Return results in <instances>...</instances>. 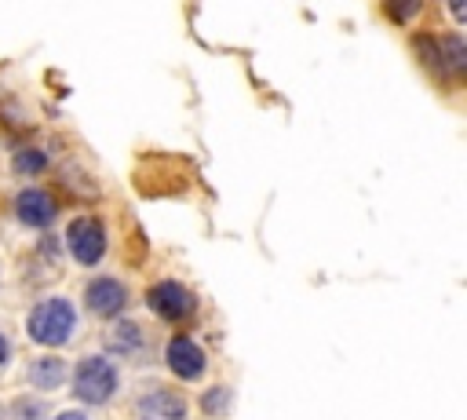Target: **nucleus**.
Listing matches in <instances>:
<instances>
[{"label":"nucleus","mask_w":467,"mask_h":420,"mask_svg":"<svg viewBox=\"0 0 467 420\" xmlns=\"http://www.w3.org/2000/svg\"><path fill=\"white\" fill-rule=\"evenodd\" d=\"M22 329H26L29 343H36L44 351H62L73 343V336L80 329V310L69 296L51 292V296H40L29 303Z\"/></svg>","instance_id":"obj_1"},{"label":"nucleus","mask_w":467,"mask_h":420,"mask_svg":"<svg viewBox=\"0 0 467 420\" xmlns=\"http://www.w3.org/2000/svg\"><path fill=\"white\" fill-rule=\"evenodd\" d=\"M124 376H120V362H113L109 354L102 351H91V354H80L73 365H69V391L77 398L80 409H102L117 398Z\"/></svg>","instance_id":"obj_2"},{"label":"nucleus","mask_w":467,"mask_h":420,"mask_svg":"<svg viewBox=\"0 0 467 420\" xmlns=\"http://www.w3.org/2000/svg\"><path fill=\"white\" fill-rule=\"evenodd\" d=\"M146 310L164 321V325H186L193 314H197V296L186 281L179 278H157L150 289H146Z\"/></svg>","instance_id":"obj_3"},{"label":"nucleus","mask_w":467,"mask_h":420,"mask_svg":"<svg viewBox=\"0 0 467 420\" xmlns=\"http://www.w3.org/2000/svg\"><path fill=\"white\" fill-rule=\"evenodd\" d=\"M66 252L77 267L91 270L109 256V230L99 215H73L66 223Z\"/></svg>","instance_id":"obj_4"},{"label":"nucleus","mask_w":467,"mask_h":420,"mask_svg":"<svg viewBox=\"0 0 467 420\" xmlns=\"http://www.w3.org/2000/svg\"><path fill=\"white\" fill-rule=\"evenodd\" d=\"M80 303H84L88 318L109 325V321L124 318V310H128V303H131V289H128V281L117 278V274H95V278L84 281Z\"/></svg>","instance_id":"obj_5"},{"label":"nucleus","mask_w":467,"mask_h":420,"mask_svg":"<svg viewBox=\"0 0 467 420\" xmlns=\"http://www.w3.org/2000/svg\"><path fill=\"white\" fill-rule=\"evenodd\" d=\"M11 212H15V223H18L22 230L47 234V230L55 226V219H58V197H55L51 190H44V186L26 183V186L15 194Z\"/></svg>","instance_id":"obj_6"},{"label":"nucleus","mask_w":467,"mask_h":420,"mask_svg":"<svg viewBox=\"0 0 467 420\" xmlns=\"http://www.w3.org/2000/svg\"><path fill=\"white\" fill-rule=\"evenodd\" d=\"M131 409L139 420H190V398L171 383H146L135 391Z\"/></svg>","instance_id":"obj_7"},{"label":"nucleus","mask_w":467,"mask_h":420,"mask_svg":"<svg viewBox=\"0 0 467 420\" xmlns=\"http://www.w3.org/2000/svg\"><path fill=\"white\" fill-rule=\"evenodd\" d=\"M164 369L179 380V383H201L204 373H208V354L204 347L186 336V332H175L168 343H164Z\"/></svg>","instance_id":"obj_8"},{"label":"nucleus","mask_w":467,"mask_h":420,"mask_svg":"<svg viewBox=\"0 0 467 420\" xmlns=\"http://www.w3.org/2000/svg\"><path fill=\"white\" fill-rule=\"evenodd\" d=\"M106 351L102 354H109L113 362H128V358H142L146 351H150V332L135 321V318H117V321H109V329H106Z\"/></svg>","instance_id":"obj_9"},{"label":"nucleus","mask_w":467,"mask_h":420,"mask_svg":"<svg viewBox=\"0 0 467 420\" xmlns=\"http://www.w3.org/2000/svg\"><path fill=\"white\" fill-rule=\"evenodd\" d=\"M22 376L36 394H51V391H62L69 383V362L58 351H44V354H33L26 362Z\"/></svg>","instance_id":"obj_10"},{"label":"nucleus","mask_w":467,"mask_h":420,"mask_svg":"<svg viewBox=\"0 0 467 420\" xmlns=\"http://www.w3.org/2000/svg\"><path fill=\"white\" fill-rule=\"evenodd\" d=\"M467 73V40L460 33H434V77L460 84Z\"/></svg>","instance_id":"obj_11"},{"label":"nucleus","mask_w":467,"mask_h":420,"mask_svg":"<svg viewBox=\"0 0 467 420\" xmlns=\"http://www.w3.org/2000/svg\"><path fill=\"white\" fill-rule=\"evenodd\" d=\"M47 164H51V157H47V150L36 146V142L18 146V150L11 153V175H18V179H36V175L47 172Z\"/></svg>","instance_id":"obj_12"},{"label":"nucleus","mask_w":467,"mask_h":420,"mask_svg":"<svg viewBox=\"0 0 467 420\" xmlns=\"http://www.w3.org/2000/svg\"><path fill=\"white\" fill-rule=\"evenodd\" d=\"M197 409H201V416H208V420H226V416L234 413V387H226V383H208V387L201 391V398H197Z\"/></svg>","instance_id":"obj_13"},{"label":"nucleus","mask_w":467,"mask_h":420,"mask_svg":"<svg viewBox=\"0 0 467 420\" xmlns=\"http://www.w3.org/2000/svg\"><path fill=\"white\" fill-rule=\"evenodd\" d=\"M4 409H7V420H47V416H51L47 398H40L36 391L15 394L11 402H4Z\"/></svg>","instance_id":"obj_14"},{"label":"nucleus","mask_w":467,"mask_h":420,"mask_svg":"<svg viewBox=\"0 0 467 420\" xmlns=\"http://www.w3.org/2000/svg\"><path fill=\"white\" fill-rule=\"evenodd\" d=\"M420 11V0H387V15L398 22V26H405V22H412V15Z\"/></svg>","instance_id":"obj_15"},{"label":"nucleus","mask_w":467,"mask_h":420,"mask_svg":"<svg viewBox=\"0 0 467 420\" xmlns=\"http://www.w3.org/2000/svg\"><path fill=\"white\" fill-rule=\"evenodd\" d=\"M11 365H15V340H11V332L0 325V380L7 376Z\"/></svg>","instance_id":"obj_16"},{"label":"nucleus","mask_w":467,"mask_h":420,"mask_svg":"<svg viewBox=\"0 0 467 420\" xmlns=\"http://www.w3.org/2000/svg\"><path fill=\"white\" fill-rule=\"evenodd\" d=\"M445 7H449L452 26H463V22H467V4H463V0H445Z\"/></svg>","instance_id":"obj_17"},{"label":"nucleus","mask_w":467,"mask_h":420,"mask_svg":"<svg viewBox=\"0 0 467 420\" xmlns=\"http://www.w3.org/2000/svg\"><path fill=\"white\" fill-rule=\"evenodd\" d=\"M47 420H91L84 409H58V413H51Z\"/></svg>","instance_id":"obj_18"},{"label":"nucleus","mask_w":467,"mask_h":420,"mask_svg":"<svg viewBox=\"0 0 467 420\" xmlns=\"http://www.w3.org/2000/svg\"><path fill=\"white\" fill-rule=\"evenodd\" d=\"M0 420H7V409H4V402H0Z\"/></svg>","instance_id":"obj_19"}]
</instances>
